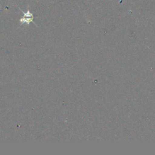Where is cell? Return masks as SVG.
<instances>
[{
    "mask_svg": "<svg viewBox=\"0 0 155 155\" xmlns=\"http://www.w3.org/2000/svg\"><path fill=\"white\" fill-rule=\"evenodd\" d=\"M21 12L23 13L24 14V16L22 18H21L19 19V21L21 24H24V23H27V24H29L31 22L33 21V14L31 13L30 12L29 10H27V13L23 12L22 10Z\"/></svg>",
    "mask_w": 155,
    "mask_h": 155,
    "instance_id": "6da1fadb",
    "label": "cell"
}]
</instances>
